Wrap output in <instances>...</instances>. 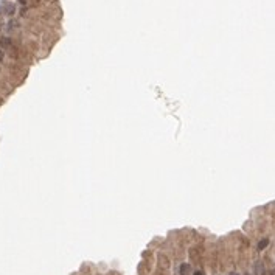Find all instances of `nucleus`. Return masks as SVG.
<instances>
[{"mask_svg":"<svg viewBox=\"0 0 275 275\" xmlns=\"http://www.w3.org/2000/svg\"><path fill=\"white\" fill-rule=\"evenodd\" d=\"M230 275H238V274H236V272H233V274H230Z\"/></svg>","mask_w":275,"mask_h":275,"instance_id":"7","label":"nucleus"},{"mask_svg":"<svg viewBox=\"0 0 275 275\" xmlns=\"http://www.w3.org/2000/svg\"><path fill=\"white\" fill-rule=\"evenodd\" d=\"M14 9H16V8H14V5H11V3H9V5H6V14H14Z\"/></svg>","mask_w":275,"mask_h":275,"instance_id":"3","label":"nucleus"},{"mask_svg":"<svg viewBox=\"0 0 275 275\" xmlns=\"http://www.w3.org/2000/svg\"><path fill=\"white\" fill-rule=\"evenodd\" d=\"M267 246H269V239H267V238L261 239V241L258 243V250H263V249H266Z\"/></svg>","mask_w":275,"mask_h":275,"instance_id":"2","label":"nucleus"},{"mask_svg":"<svg viewBox=\"0 0 275 275\" xmlns=\"http://www.w3.org/2000/svg\"><path fill=\"white\" fill-rule=\"evenodd\" d=\"M19 3H22V5H25V3H26V0H19Z\"/></svg>","mask_w":275,"mask_h":275,"instance_id":"5","label":"nucleus"},{"mask_svg":"<svg viewBox=\"0 0 275 275\" xmlns=\"http://www.w3.org/2000/svg\"><path fill=\"white\" fill-rule=\"evenodd\" d=\"M2 59H3V51L0 50V61H2Z\"/></svg>","mask_w":275,"mask_h":275,"instance_id":"6","label":"nucleus"},{"mask_svg":"<svg viewBox=\"0 0 275 275\" xmlns=\"http://www.w3.org/2000/svg\"><path fill=\"white\" fill-rule=\"evenodd\" d=\"M190 270H191V266H190V264H186V263L180 264V275H186Z\"/></svg>","mask_w":275,"mask_h":275,"instance_id":"1","label":"nucleus"},{"mask_svg":"<svg viewBox=\"0 0 275 275\" xmlns=\"http://www.w3.org/2000/svg\"><path fill=\"white\" fill-rule=\"evenodd\" d=\"M194 275H204V274H202L201 270H197V272H194Z\"/></svg>","mask_w":275,"mask_h":275,"instance_id":"4","label":"nucleus"}]
</instances>
